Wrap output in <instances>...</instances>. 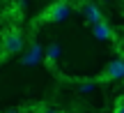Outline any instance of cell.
<instances>
[{
  "instance_id": "obj_1",
  "label": "cell",
  "mask_w": 124,
  "mask_h": 113,
  "mask_svg": "<svg viewBox=\"0 0 124 113\" xmlns=\"http://www.w3.org/2000/svg\"><path fill=\"white\" fill-rule=\"evenodd\" d=\"M69 14H71V5L67 2V0H55L53 5H48V7L41 12V16L37 18V23H60V21H64Z\"/></svg>"
},
{
  "instance_id": "obj_2",
  "label": "cell",
  "mask_w": 124,
  "mask_h": 113,
  "mask_svg": "<svg viewBox=\"0 0 124 113\" xmlns=\"http://www.w3.org/2000/svg\"><path fill=\"white\" fill-rule=\"evenodd\" d=\"M23 49V35L18 28H7L0 37V51L2 55H14Z\"/></svg>"
},
{
  "instance_id": "obj_3",
  "label": "cell",
  "mask_w": 124,
  "mask_h": 113,
  "mask_svg": "<svg viewBox=\"0 0 124 113\" xmlns=\"http://www.w3.org/2000/svg\"><path fill=\"white\" fill-rule=\"evenodd\" d=\"M97 83H106V81H124V58H117L94 78Z\"/></svg>"
},
{
  "instance_id": "obj_4",
  "label": "cell",
  "mask_w": 124,
  "mask_h": 113,
  "mask_svg": "<svg viewBox=\"0 0 124 113\" xmlns=\"http://www.w3.org/2000/svg\"><path fill=\"white\" fill-rule=\"evenodd\" d=\"M80 14L85 16V21L90 23V26H94V23H99V21H103V14H101V9L97 7L94 2H83L80 5Z\"/></svg>"
},
{
  "instance_id": "obj_5",
  "label": "cell",
  "mask_w": 124,
  "mask_h": 113,
  "mask_svg": "<svg viewBox=\"0 0 124 113\" xmlns=\"http://www.w3.org/2000/svg\"><path fill=\"white\" fill-rule=\"evenodd\" d=\"M92 32H94V37H97V39H113V37H115L113 28L108 26L106 21H99V23H94V26H92Z\"/></svg>"
},
{
  "instance_id": "obj_6",
  "label": "cell",
  "mask_w": 124,
  "mask_h": 113,
  "mask_svg": "<svg viewBox=\"0 0 124 113\" xmlns=\"http://www.w3.org/2000/svg\"><path fill=\"white\" fill-rule=\"evenodd\" d=\"M39 53H41V49H39V46H32V53L30 55H25V58H23V62H25V65H32V62H37V60H39Z\"/></svg>"
},
{
  "instance_id": "obj_7",
  "label": "cell",
  "mask_w": 124,
  "mask_h": 113,
  "mask_svg": "<svg viewBox=\"0 0 124 113\" xmlns=\"http://www.w3.org/2000/svg\"><path fill=\"white\" fill-rule=\"evenodd\" d=\"M58 55H60V46H58V44H51V46H48V53H46L48 62H53V60L58 58Z\"/></svg>"
},
{
  "instance_id": "obj_8",
  "label": "cell",
  "mask_w": 124,
  "mask_h": 113,
  "mask_svg": "<svg viewBox=\"0 0 124 113\" xmlns=\"http://www.w3.org/2000/svg\"><path fill=\"white\" fill-rule=\"evenodd\" d=\"M113 113H124V97H120V99L115 102V111Z\"/></svg>"
},
{
  "instance_id": "obj_9",
  "label": "cell",
  "mask_w": 124,
  "mask_h": 113,
  "mask_svg": "<svg viewBox=\"0 0 124 113\" xmlns=\"http://www.w3.org/2000/svg\"><path fill=\"white\" fill-rule=\"evenodd\" d=\"M37 113H60V111H58V109H48V106H39Z\"/></svg>"
}]
</instances>
